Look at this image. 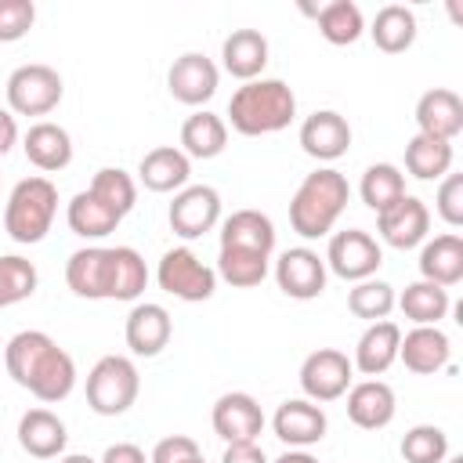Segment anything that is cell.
Here are the masks:
<instances>
[{"label":"cell","mask_w":463,"mask_h":463,"mask_svg":"<svg viewBox=\"0 0 463 463\" xmlns=\"http://www.w3.org/2000/svg\"><path fill=\"white\" fill-rule=\"evenodd\" d=\"M65 282L83 300H137L148 268L134 246H83L65 260Z\"/></svg>","instance_id":"obj_1"},{"label":"cell","mask_w":463,"mask_h":463,"mask_svg":"<svg viewBox=\"0 0 463 463\" xmlns=\"http://www.w3.org/2000/svg\"><path fill=\"white\" fill-rule=\"evenodd\" d=\"M7 373L18 387H25L40 402H61L76 387V362L65 347H58L54 336L43 329H22L4 347Z\"/></svg>","instance_id":"obj_2"},{"label":"cell","mask_w":463,"mask_h":463,"mask_svg":"<svg viewBox=\"0 0 463 463\" xmlns=\"http://www.w3.org/2000/svg\"><path fill=\"white\" fill-rule=\"evenodd\" d=\"M293 116H297V94L282 80H264V76L250 80L228 101V123L246 137L279 134L293 123Z\"/></svg>","instance_id":"obj_3"},{"label":"cell","mask_w":463,"mask_h":463,"mask_svg":"<svg viewBox=\"0 0 463 463\" xmlns=\"http://www.w3.org/2000/svg\"><path fill=\"white\" fill-rule=\"evenodd\" d=\"M351 199V184L340 170L333 166H318L315 174H307L293 199H289V224L300 239H322L333 232L336 217L344 213Z\"/></svg>","instance_id":"obj_4"},{"label":"cell","mask_w":463,"mask_h":463,"mask_svg":"<svg viewBox=\"0 0 463 463\" xmlns=\"http://www.w3.org/2000/svg\"><path fill=\"white\" fill-rule=\"evenodd\" d=\"M58 213V188L47 177H25L11 188L7 206H4V228L14 242L33 246L40 242Z\"/></svg>","instance_id":"obj_5"},{"label":"cell","mask_w":463,"mask_h":463,"mask_svg":"<svg viewBox=\"0 0 463 463\" xmlns=\"http://www.w3.org/2000/svg\"><path fill=\"white\" fill-rule=\"evenodd\" d=\"M141 391L137 365L127 354H105L87 373V405L98 416H123Z\"/></svg>","instance_id":"obj_6"},{"label":"cell","mask_w":463,"mask_h":463,"mask_svg":"<svg viewBox=\"0 0 463 463\" xmlns=\"http://www.w3.org/2000/svg\"><path fill=\"white\" fill-rule=\"evenodd\" d=\"M61 94H65V83H61L58 69H51L43 61L18 65L7 76V105L18 116H47V112H54Z\"/></svg>","instance_id":"obj_7"},{"label":"cell","mask_w":463,"mask_h":463,"mask_svg":"<svg viewBox=\"0 0 463 463\" xmlns=\"http://www.w3.org/2000/svg\"><path fill=\"white\" fill-rule=\"evenodd\" d=\"M156 279H159L163 293H170L177 300H188V304L210 300L213 289H217V271L210 264H203L188 246L166 250L159 268H156Z\"/></svg>","instance_id":"obj_8"},{"label":"cell","mask_w":463,"mask_h":463,"mask_svg":"<svg viewBox=\"0 0 463 463\" xmlns=\"http://www.w3.org/2000/svg\"><path fill=\"white\" fill-rule=\"evenodd\" d=\"M326 268L347 282H362V279H373L376 268L383 264V250L380 242L362 232V228H347V232H336L329 239V250H326Z\"/></svg>","instance_id":"obj_9"},{"label":"cell","mask_w":463,"mask_h":463,"mask_svg":"<svg viewBox=\"0 0 463 463\" xmlns=\"http://www.w3.org/2000/svg\"><path fill=\"white\" fill-rule=\"evenodd\" d=\"M351 376H354V365L344 351L318 347L300 365V391L307 394V402H336L347 394Z\"/></svg>","instance_id":"obj_10"},{"label":"cell","mask_w":463,"mask_h":463,"mask_svg":"<svg viewBox=\"0 0 463 463\" xmlns=\"http://www.w3.org/2000/svg\"><path fill=\"white\" fill-rule=\"evenodd\" d=\"M210 423H213V434L224 438L228 445H239V441H257L260 430H264V409L253 394L246 391H228L213 402V412H210Z\"/></svg>","instance_id":"obj_11"},{"label":"cell","mask_w":463,"mask_h":463,"mask_svg":"<svg viewBox=\"0 0 463 463\" xmlns=\"http://www.w3.org/2000/svg\"><path fill=\"white\" fill-rule=\"evenodd\" d=\"M221 221V195L210 184H184L170 203V228L181 239H199Z\"/></svg>","instance_id":"obj_12"},{"label":"cell","mask_w":463,"mask_h":463,"mask_svg":"<svg viewBox=\"0 0 463 463\" xmlns=\"http://www.w3.org/2000/svg\"><path fill=\"white\" fill-rule=\"evenodd\" d=\"M275 282L293 300H315L326 289V260L311 246H293L275 260Z\"/></svg>","instance_id":"obj_13"},{"label":"cell","mask_w":463,"mask_h":463,"mask_svg":"<svg viewBox=\"0 0 463 463\" xmlns=\"http://www.w3.org/2000/svg\"><path fill=\"white\" fill-rule=\"evenodd\" d=\"M430 228V210L423 199L416 195H402L398 203H391L383 213H376V232L387 246L394 250H412L427 239Z\"/></svg>","instance_id":"obj_14"},{"label":"cell","mask_w":463,"mask_h":463,"mask_svg":"<svg viewBox=\"0 0 463 463\" xmlns=\"http://www.w3.org/2000/svg\"><path fill=\"white\" fill-rule=\"evenodd\" d=\"M326 427H329V420H326L322 405L318 402H307V398H289L271 416L275 438L286 441L289 449H307V445L322 441L326 438Z\"/></svg>","instance_id":"obj_15"},{"label":"cell","mask_w":463,"mask_h":463,"mask_svg":"<svg viewBox=\"0 0 463 463\" xmlns=\"http://www.w3.org/2000/svg\"><path fill=\"white\" fill-rule=\"evenodd\" d=\"M217 80H221L217 65L206 54H199V51H188V54L174 58V65L166 72V87H170V94L181 105H203V101H210L217 94Z\"/></svg>","instance_id":"obj_16"},{"label":"cell","mask_w":463,"mask_h":463,"mask_svg":"<svg viewBox=\"0 0 463 463\" xmlns=\"http://www.w3.org/2000/svg\"><path fill=\"white\" fill-rule=\"evenodd\" d=\"M300 148L318 163H333L351 148V123L333 109H318L300 123Z\"/></svg>","instance_id":"obj_17"},{"label":"cell","mask_w":463,"mask_h":463,"mask_svg":"<svg viewBox=\"0 0 463 463\" xmlns=\"http://www.w3.org/2000/svg\"><path fill=\"white\" fill-rule=\"evenodd\" d=\"M123 336H127V347H130L134 354L156 358V354L170 344V336H174V318H170V311H166L163 304H152V300L134 304L130 315H127Z\"/></svg>","instance_id":"obj_18"},{"label":"cell","mask_w":463,"mask_h":463,"mask_svg":"<svg viewBox=\"0 0 463 463\" xmlns=\"http://www.w3.org/2000/svg\"><path fill=\"white\" fill-rule=\"evenodd\" d=\"M416 134L438 137V141H452L463 130V101L456 90L449 87H434L416 101Z\"/></svg>","instance_id":"obj_19"},{"label":"cell","mask_w":463,"mask_h":463,"mask_svg":"<svg viewBox=\"0 0 463 463\" xmlns=\"http://www.w3.org/2000/svg\"><path fill=\"white\" fill-rule=\"evenodd\" d=\"M398 344H402V329H398V322H391V318H383V322H369V329L358 336V344H354V369L362 373V376H369V380H376V376H383L394 362H398Z\"/></svg>","instance_id":"obj_20"},{"label":"cell","mask_w":463,"mask_h":463,"mask_svg":"<svg viewBox=\"0 0 463 463\" xmlns=\"http://www.w3.org/2000/svg\"><path fill=\"white\" fill-rule=\"evenodd\" d=\"M398 412V402H394V391L391 383L383 380H362V383H351L347 387V420L362 430H380L394 420Z\"/></svg>","instance_id":"obj_21"},{"label":"cell","mask_w":463,"mask_h":463,"mask_svg":"<svg viewBox=\"0 0 463 463\" xmlns=\"http://www.w3.org/2000/svg\"><path fill=\"white\" fill-rule=\"evenodd\" d=\"M449 354H452V344L438 326H416L398 344V358L416 376H434L438 369L449 365Z\"/></svg>","instance_id":"obj_22"},{"label":"cell","mask_w":463,"mask_h":463,"mask_svg":"<svg viewBox=\"0 0 463 463\" xmlns=\"http://www.w3.org/2000/svg\"><path fill=\"white\" fill-rule=\"evenodd\" d=\"M22 148H25V159L43 174H58L72 163V137L65 127L51 123V119L33 123L22 137Z\"/></svg>","instance_id":"obj_23"},{"label":"cell","mask_w":463,"mask_h":463,"mask_svg":"<svg viewBox=\"0 0 463 463\" xmlns=\"http://www.w3.org/2000/svg\"><path fill=\"white\" fill-rule=\"evenodd\" d=\"M221 61L242 83L260 80V72L268 65V36L260 29H232L221 43Z\"/></svg>","instance_id":"obj_24"},{"label":"cell","mask_w":463,"mask_h":463,"mask_svg":"<svg viewBox=\"0 0 463 463\" xmlns=\"http://www.w3.org/2000/svg\"><path fill=\"white\" fill-rule=\"evenodd\" d=\"M137 177L148 192H181L192 177V159L174 145H159L141 156Z\"/></svg>","instance_id":"obj_25"},{"label":"cell","mask_w":463,"mask_h":463,"mask_svg":"<svg viewBox=\"0 0 463 463\" xmlns=\"http://www.w3.org/2000/svg\"><path fill=\"white\" fill-rule=\"evenodd\" d=\"M221 250H250L271 257L275 250V224L260 210H235L221 224Z\"/></svg>","instance_id":"obj_26"},{"label":"cell","mask_w":463,"mask_h":463,"mask_svg":"<svg viewBox=\"0 0 463 463\" xmlns=\"http://www.w3.org/2000/svg\"><path fill=\"white\" fill-rule=\"evenodd\" d=\"M65 423L51 412V409H29L18 420V445L33 456V459H58L65 452Z\"/></svg>","instance_id":"obj_27"},{"label":"cell","mask_w":463,"mask_h":463,"mask_svg":"<svg viewBox=\"0 0 463 463\" xmlns=\"http://www.w3.org/2000/svg\"><path fill=\"white\" fill-rule=\"evenodd\" d=\"M420 279H427L434 286H445V289L463 279V239L456 232H445V235H434L430 242H423Z\"/></svg>","instance_id":"obj_28"},{"label":"cell","mask_w":463,"mask_h":463,"mask_svg":"<svg viewBox=\"0 0 463 463\" xmlns=\"http://www.w3.org/2000/svg\"><path fill=\"white\" fill-rule=\"evenodd\" d=\"M224 145H228V123L221 116L199 109L181 123V152L188 159H213L224 152Z\"/></svg>","instance_id":"obj_29"},{"label":"cell","mask_w":463,"mask_h":463,"mask_svg":"<svg viewBox=\"0 0 463 463\" xmlns=\"http://www.w3.org/2000/svg\"><path fill=\"white\" fill-rule=\"evenodd\" d=\"M304 11L315 14L322 40H329L336 47H347L365 33V18H362V7L354 0H329L322 7H307L304 4Z\"/></svg>","instance_id":"obj_30"},{"label":"cell","mask_w":463,"mask_h":463,"mask_svg":"<svg viewBox=\"0 0 463 463\" xmlns=\"http://www.w3.org/2000/svg\"><path fill=\"white\" fill-rule=\"evenodd\" d=\"M65 221H69V228L80 235V239H105L109 232H116V224L123 221L112 206H105L94 192H76L72 199H69V206H65Z\"/></svg>","instance_id":"obj_31"},{"label":"cell","mask_w":463,"mask_h":463,"mask_svg":"<svg viewBox=\"0 0 463 463\" xmlns=\"http://www.w3.org/2000/svg\"><path fill=\"white\" fill-rule=\"evenodd\" d=\"M369 36L383 54H402L416 43V14L405 4H387L376 11Z\"/></svg>","instance_id":"obj_32"},{"label":"cell","mask_w":463,"mask_h":463,"mask_svg":"<svg viewBox=\"0 0 463 463\" xmlns=\"http://www.w3.org/2000/svg\"><path fill=\"white\" fill-rule=\"evenodd\" d=\"M402 307V315L416 326H438L445 315H449V289L445 286H434L427 279H416L402 289V297L394 300Z\"/></svg>","instance_id":"obj_33"},{"label":"cell","mask_w":463,"mask_h":463,"mask_svg":"<svg viewBox=\"0 0 463 463\" xmlns=\"http://www.w3.org/2000/svg\"><path fill=\"white\" fill-rule=\"evenodd\" d=\"M405 170L416 181H434L452 170V141H438L427 134H412L405 145Z\"/></svg>","instance_id":"obj_34"},{"label":"cell","mask_w":463,"mask_h":463,"mask_svg":"<svg viewBox=\"0 0 463 463\" xmlns=\"http://www.w3.org/2000/svg\"><path fill=\"white\" fill-rule=\"evenodd\" d=\"M358 195L369 210L383 213L391 203H398L405 195V174L394 166V163H373L365 174H362V184H358Z\"/></svg>","instance_id":"obj_35"},{"label":"cell","mask_w":463,"mask_h":463,"mask_svg":"<svg viewBox=\"0 0 463 463\" xmlns=\"http://www.w3.org/2000/svg\"><path fill=\"white\" fill-rule=\"evenodd\" d=\"M394 286L383 282V279H362L351 286L347 293V311L354 318H365V322H383L391 311H394Z\"/></svg>","instance_id":"obj_36"},{"label":"cell","mask_w":463,"mask_h":463,"mask_svg":"<svg viewBox=\"0 0 463 463\" xmlns=\"http://www.w3.org/2000/svg\"><path fill=\"white\" fill-rule=\"evenodd\" d=\"M87 192H94V195H98L105 206H112L119 217H127V213L134 210V203H137V184H134V177H130L127 170H119V166H101V170L90 177Z\"/></svg>","instance_id":"obj_37"},{"label":"cell","mask_w":463,"mask_h":463,"mask_svg":"<svg viewBox=\"0 0 463 463\" xmlns=\"http://www.w3.org/2000/svg\"><path fill=\"white\" fill-rule=\"evenodd\" d=\"M268 260L264 253H250V250H221L217 257V275L235 286V289H250V286H260L264 275H268Z\"/></svg>","instance_id":"obj_38"},{"label":"cell","mask_w":463,"mask_h":463,"mask_svg":"<svg viewBox=\"0 0 463 463\" xmlns=\"http://www.w3.org/2000/svg\"><path fill=\"white\" fill-rule=\"evenodd\" d=\"M449 456V434L434 423H416L402 438V459L405 463H445Z\"/></svg>","instance_id":"obj_39"},{"label":"cell","mask_w":463,"mask_h":463,"mask_svg":"<svg viewBox=\"0 0 463 463\" xmlns=\"http://www.w3.org/2000/svg\"><path fill=\"white\" fill-rule=\"evenodd\" d=\"M33 293H36V264L18 253L0 257V307L29 300Z\"/></svg>","instance_id":"obj_40"},{"label":"cell","mask_w":463,"mask_h":463,"mask_svg":"<svg viewBox=\"0 0 463 463\" xmlns=\"http://www.w3.org/2000/svg\"><path fill=\"white\" fill-rule=\"evenodd\" d=\"M36 22V4L33 0H0V43L22 40Z\"/></svg>","instance_id":"obj_41"},{"label":"cell","mask_w":463,"mask_h":463,"mask_svg":"<svg viewBox=\"0 0 463 463\" xmlns=\"http://www.w3.org/2000/svg\"><path fill=\"white\" fill-rule=\"evenodd\" d=\"M434 210L441 213V221L449 228H459L463 224V174H445V181L438 184Z\"/></svg>","instance_id":"obj_42"},{"label":"cell","mask_w":463,"mask_h":463,"mask_svg":"<svg viewBox=\"0 0 463 463\" xmlns=\"http://www.w3.org/2000/svg\"><path fill=\"white\" fill-rule=\"evenodd\" d=\"M148 463H206V456L199 452V445L188 434H170V438L156 441Z\"/></svg>","instance_id":"obj_43"},{"label":"cell","mask_w":463,"mask_h":463,"mask_svg":"<svg viewBox=\"0 0 463 463\" xmlns=\"http://www.w3.org/2000/svg\"><path fill=\"white\" fill-rule=\"evenodd\" d=\"M98 463H148V456H145L134 441H116V445H109V449L101 452Z\"/></svg>","instance_id":"obj_44"},{"label":"cell","mask_w":463,"mask_h":463,"mask_svg":"<svg viewBox=\"0 0 463 463\" xmlns=\"http://www.w3.org/2000/svg\"><path fill=\"white\" fill-rule=\"evenodd\" d=\"M221 463H268V456H264V449L257 441H239V445L224 449Z\"/></svg>","instance_id":"obj_45"},{"label":"cell","mask_w":463,"mask_h":463,"mask_svg":"<svg viewBox=\"0 0 463 463\" xmlns=\"http://www.w3.org/2000/svg\"><path fill=\"white\" fill-rule=\"evenodd\" d=\"M14 141H18V123L7 109H0V156H7L14 148Z\"/></svg>","instance_id":"obj_46"},{"label":"cell","mask_w":463,"mask_h":463,"mask_svg":"<svg viewBox=\"0 0 463 463\" xmlns=\"http://www.w3.org/2000/svg\"><path fill=\"white\" fill-rule=\"evenodd\" d=\"M275 463H318L311 452H304V449H289V452H282Z\"/></svg>","instance_id":"obj_47"},{"label":"cell","mask_w":463,"mask_h":463,"mask_svg":"<svg viewBox=\"0 0 463 463\" xmlns=\"http://www.w3.org/2000/svg\"><path fill=\"white\" fill-rule=\"evenodd\" d=\"M58 463H98V459H90L83 452H72V456H58Z\"/></svg>","instance_id":"obj_48"},{"label":"cell","mask_w":463,"mask_h":463,"mask_svg":"<svg viewBox=\"0 0 463 463\" xmlns=\"http://www.w3.org/2000/svg\"><path fill=\"white\" fill-rule=\"evenodd\" d=\"M445 463H463V456H445Z\"/></svg>","instance_id":"obj_49"}]
</instances>
